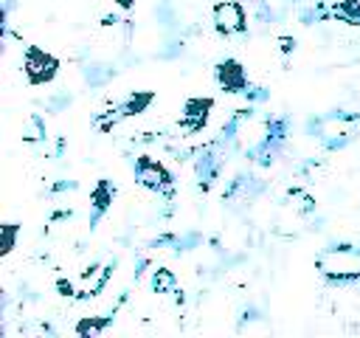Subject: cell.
<instances>
[{"instance_id":"obj_1","label":"cell","mask_w":360,"mask_h":338,"mask_svg":"<svg viewBox=\"0 0 360 338\" xmlns=\"http://www.w3.org/2000/svg\"><path fill=\"white\" fill-rule=\"evenodd\" d=\"M22 73H25L28 84H34V87L48 84L59 73V56H53L51 51L39 48V45H25L22 48Z\"/></svg>"},{"instance_id":"obj_2","label":"cell","mask_w":360,"mask_h":338,"mask_svg":"<svg viewBox=\"0 0 360 338\" xmlns=\"http://www.w3.org/2000/svg\"><path fill=\"white\" fill-rule=\"evenodd\" d=\"M135 180H138L143 189L155 192V194H172V186H174L172 172H169L160 161H155L152 155H141V158L135 161Z\"/></svg>"},{"instance_id":"obj_3","label":"cell","mask_w":360,"mask_h":338,"mask_svg":"<svg viewBox=\"0 0 360 338\" xmlns=\"http://www.w3.org/2000/svg\"><path fill=\"white\" fill-rule=\"evenodd\" d=\"M211 17H214V28L225 37H236V34L248 31V14L239 0H219L214 6Z\"/></svg>"},{"instance_id":"obj_4","label":"cell","mask_w":360,"mask_h":338,"mask_svg":"<svg viewBox=\"0 0 360 338\" xmlns=\"http://www.w3.org/2000/svg\"><path fill=\"white\" fill-rule=\"evenodd\" d=\"M214 110V99L211 96H191L186 99L183 104V113H180V130L183 132H200L205 124H208V115Z\"/></svg>"},{"instance_id":"obj_5","label":"cell","mask_w":360,"mask_h":338,"mask_svg":"<svg viewBox=\"0 0 360 338\" xmlns=\"http://www.w3.org/2000/svg\"><path fill=\"white\" fill-rule=\"evenodd\" d=\"M214 79H217V84H219L225 93H242V90L248 87V70H245L242 62L233 59V56H225V59L217 62Z\"/></svg>"},{"instance_id":"obj_6","label":"cell","mask_w":360,"mask_h":338,"mask_svg":"<svg viewBox=\"0 0 360 338\" xmlns=\"http://www.w3.org/2000/svg\"><path fill=\"white\" fill-rule=\"evenodd\" d=\"M152 101H155V93H152V90H135V93L124 96V99L110 110V118H112V124H115V121L141 115V113H146V107H149Z\"/></svg>"},{"instance_id":"obj_7","label":"cell","mask_w":360,"mask_h":338,"mask_svg":"<svg viewBox=\"0 0 360 338\" xmlns=\"http://www.w3.org/2000/svg\"><path fill=\"white\" fill-rule=\"evenodd\" d=\"M112 197H115V186L107 180V177H101V180H96V186L90 189V206H93V223H98L104 214H107V208L112 206Z\"/></svg>"},{"instance_id":"obj_8","label":"cell","mask_w":360,"mask_h":338,"mask_svg":"<svg viewBox=\"0 0 360 338\" xmlns=\"http://www.w3.org/2000/svg\"><path fill=\"white\" fill-rule=\"evenodd\" d=\"M332 14L346 25H360V0H338L332 6Z\"/></svg>"},{"instance_id":"obj_9","label":"cell","mask_w":360,"mask_h":338,"mask_svg":"<svg viewBox=\"0 0 360 338\" xmlns=\"http://www.w3.org/2000/svg\"><path fill=\"white\" fill-rule=\"evenodd\" d=\"M110 321H112L110 315H101V318H98V315H87V318H82V321L73 327V332H76V335H90V338H96V335H101V332L110 327Z\"/></svg>"},{"instance_id":"obj_10","label":"cell","mask_w":360,"mask_h":338,"mask_svg":"<svg viewBox=\"0 0 360 338\" xmlns=\"http://www.w3.org/2000/svg\"><path fill=\"white\" fill-rule=\"evenodd\" d=\"M152 290L155 293H177V279L169 268H158L152 273Z\"/></svg>"},{"instance_id":"obj_11","label":"cell","mask_w":360,"mask_h":338,"mask_svg":"<svg viewBox=\"0 0 360 338\" xmlns=\"http://www.w3.org/2000/svg\"><path fill=\"white\" fill-rule=\"evenodd\" d=\"M17 231H20V225H17V223H6V225H3V256H6V254H11L14 239H17Z\"/></svg>"},{"instance_id":"obj_12","label":"cell","mask_w":360,"mask_h":338,"mask_svg":"<svg viewBox=\"0 0 360 338\" xmlns=\"http://www.w3.org/2000/svg\"><path fill=\"white\" fill-rule=\"evenodd\" d=\"M112 3H115V6H118V8H121V11H132V8H135V3H138V0H112Z\"/></svg>"}]
</instances>
